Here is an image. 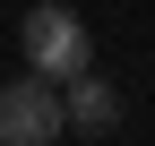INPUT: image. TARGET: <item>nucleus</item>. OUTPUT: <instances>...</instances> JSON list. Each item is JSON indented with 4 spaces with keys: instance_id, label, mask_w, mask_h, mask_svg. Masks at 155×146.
Here are the masks:
<instances>
[{
    "instance_id": "obj_1",
    "label": "nucleus",
    "mask_w": 155,
    "mask_h": 146,
    "mask_svg": "<svg viewBox=\"0 0 155 146\" xmlns=\"http://www.w3.org/2000/svg\"><path fill=\"white\" fill-rule=\"evenodd\" d=\"M17 52H26V69H43V78H78V69H95V34H86V17L61 9V0H43V9L17 17Z\"/></svg>"
},
{
    "instance_id": "obj_3",
    "label": "nucleus",
    "mask_w": 155,
    "mask_h": 146,
    "mask_svg": "<svg viewBox=\"0 0 155 146\" xmlns=\"http://www.w3.org/2000/svg\"><path fill=\"white\" fill-rule=\"evenodd\" d=\"M61 103H69V129H121V86L95 78V69H78V78H61Z\"/></svg>"
},
{
    "instance_id": "obj_2",
    "label": "nucleus",
    "mask_w": 155,
    "mask_h": 146,
    "mask_svg": "<svg viewBox=\"0 0 155 146\" xmlns=\"http://www.w3.org/2000/svg\"><path fill=\"white\" fill-rule=\"evenodd\" d=\"M69 129V103H61V78L26 69V78L0 86V146H52Z\"/></svg>"
}]
</instances>
